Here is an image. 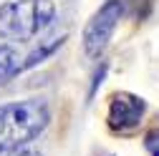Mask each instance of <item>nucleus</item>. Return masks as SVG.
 <instances>
[{"label":"nucleus","mask_w":159,"mask_h":156,"mask_svg":"<svg viewBox=\"0 0 159 156\" xmlns=\"http://www.w3.org/2000/svg\"><path fill=\"white\" fill-rule=\"evenodd\" d=\"M51 124V106L43 98L0 103V156L25 149Z\"/></svg>","instance_id":"nucleus-1"},{"label":"nucleus","mask_w":159,"mask_h":156,"mask_svg":"<svg viewBox=\"0 0 159 156\" xmlns=\"http://www.w3.org/2000/svg\"><path fill=\"white\" fill-rule=\"evenodd\" d=\"M53 0H8L0 5V41L28 43L56 23Z\"/></svg>","instance_id":"nucleus-2"},{"label":"nucleus","mask_w":159,"mask_h":156,"mask_svg":"<svg viewBox=\"0 0 159 156\" xmlns=\"http://www.w3.org/2000/svg\"><path fill=\"white\" fill-rule=\"evenodd\" d=\"M124 15V0H106V3L98 8L89 23L84 25V33H81V43H84V53L93 61L104 55V50L109 48L111 38H114V30L119 25Z\"/></svg>","instance_id":"nucleus-3"},{"label":"nucleus","mask_w":159,"mask_h":156,"mask_svg":"<svg viewBox=\"0 0 159 156\" xmlns=\"http://www.w3.org/2000/svg\"><path fill=\"white\" fill-rule=\"evenodd\" d=\"M147 113V101L131 91H116L109 96V111H106V124L114 133H129L139 128Z\"/></svg>","instance_id":"nucleus-4"},{"label":"nucleus","mask_w":159,"mask_h":156,"mask_svg":"<svg viewBox=\"0 0 159 156\" xmlns=\"http://www.w3.org/2000/svg\"><path fill=\"white\" fill-rule=\"evenodd\" d=\"M66 41H68V33L53 35V38H48V41H38V46H35L28 55H23L20 73H25V71H30V68H35V66H41L43 61H48L56 50H61V48L66 46Z\"/></svg>","instance_id":"nucleus-5"},{"label":"nucleus","mask_w":159,"mask_h":156,"mask_svg":"<svg viewBox=\"0 0 159 156\" xmlns=\"http://www.w3.org/2000/svg\"><path fill=\"white\" fill-rule=\"evenodd\" d=\"M20 63H23V55L18 53L13 43H5V41L0 43V86H5L15 76H20Z\"/></svg>","instance_id":"nucleus-6"},{"label":"nucleus","mask_w":159,"mask_h":156,"mask_svg":"<svg viewBox=\"0 0 159 156\" xmlns=\"http://www.w3.org/2000/svg\"><path fill=\"white\" fill-rule=\"evenodd\" d=\"M106 71H109V63H101V66H96V71H93V76H91V88H89V101L96 96V91H98V86L104 83V78H106Z\"/></svg>","instance_id":"nucleus-7"},{"label":"nucleus","mask_w":159,"mask_h":156,"mask_svg":"<svg viewBox=\"0 0 159 156\" xmlns=\"http://www.w3.org/2000/svg\"><path fill=\"white\" fill-rule=\"evenodd\" d=\"M144 146H147V151H152V156L159 154V128H154L144 136Z\"/></svg>","instance_id":"nucleus-8"},{"label":"nucleus","mask_w":159,"mask_h":156,"mask_svg":"<svg viewBox=\"0 0 159 156\" xmlns=\"http://www.w3.org/2000/svg\"><path fill=\"white\" fill-rule=\"evenodd\" d=\"M5 156H43V154L35 151V149H20V151H13V154H5Z\"/></svg>","instance_id":"nucleus-9"},{"label":"nucleus","mask_w":159,"mask_h":156,"mask_svg":"<svg viewBox=\"0 0 159 156\" xmlns=\"http://www.w3.org/2000/svg\"><path fill=\"white\" fill-rule=\"evenodd\" d=\"M109 156H114V154H109Z\"/></svg>","instance_id":"nucleus-10"},{"label":"nucleus","mask_w":159,"mask_h":156,"mask_svg":"<svg viewBox=\"0 0 159 156\" xmlns=\"http://www.w3.org/2000/svg\"><path fill=\"white\" fill-rule=\"evenodd\" d=\"M154 156H159V154H154Z\"/></svg>","instance_id":"nucleus-11"}]
</instances>
